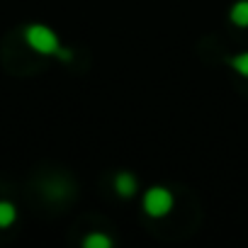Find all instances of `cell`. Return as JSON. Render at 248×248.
<instances>
[{
	"instance_id": "obj_1",
	"label": "cell",
	"mask_w": 248,
	"mask_h": 248,
	"mask_svg": "<svg viewBox=\"0 0 248 248\" xmlns=\"http://www.w3.org/2000/svg\"><path fill=\"white\" fill-rule=\"evenodd\" d=\"M25 39L37 54H44V56H56V51L61 49L56 32L49 30L46 25H30L25 30Z\"/></svg>"
},
{
	"instance_id": "obj_2",
	"label": "cell",
	"mask_w": 248,
	"mask_h": 248,
	"mask_svg": "<svg viewBox=\"0 0 248 248\" xmlns=\"http://www.w3.org/2000/svg\"><path fill=\"white\" fill-rule=\"evenodd\" d=\"M175 207V197L168 187L163 185H154L151 190L144 192V212L154 219H161L166 214H170V209Z\"/></svg>"
},
{
	"instance_id": "obj_3",
	"label": "cell",
	"mask_w": 248,
	"mask_h": 248,
	"mask_svg": "<svg viewBox=\"0 0 248 248\" xmlns=\"http://www.w3.org/2000/svg\"><path fill=\"white\" fill-rule=\"evenodd\" d=\"M114 190H117L119 197H132V195H137V190H139V180H137L129 170H119V173L114 175Z\"/></svg>"
},
{
	"instance_id": "obj_4",
	"label": "cell",
	"mask_w": 248,
	"mask_h": 248,
	"mask_svg": "<svg viewBox=\"0 0 248 248\" xmlns=\"http://www.w3.org/2000/svg\"><path fill=\"white\" fill-rule=\"evenodd\" d=\"M229 20L236 27H248V0H238L229 10Z\"/></svg>"
},
{
	"instance_id": "obj_5",
	"label": "cell",
	"mask_w": 248,
	"mask_h": 248,
	"mask_svg": "<svg viewBox=\"0 0 248 248\" xmlns=\"http://www.w3.org/2000/svg\"><path fill=\"white\" fill-rule=\"evenodd\" d=\"M15 219H17L15 204H13V202H5V200H0V229H8Z\"/></svg>"
},
{
	"instance_id": "obj_6",
	"label": "cell",
	"mask_w": 248,
	"mask_h": 248,
	"mask_svg": "<svg viewBox=\"0 0 248 248\" xmlns=\"http://www.w3.org/2000/svg\"><path fill=\"white\" fill-rule=\"evenodd\" d=\"M83 246H85V248H112L114 241H112L109 236H105V233H88V236L83 238Z\"/></svg>"
},
{
	"instance_id": "obj_7",
	"label": "cell",
	"mask_w": 248,
	"mask_h": 248,
	"mask_svg": "<svg viewBox=\"0 0 248 248\" xmlns=\"http://www.w3.org/2000/svg\"><path fill=\"white\" fill-rule=\"evenodd\" d=\"M229 66H231L238 76L248 78V51H241V54L231 56V59H229Z\"/></svg>"
}]
</instances>
